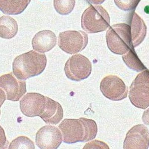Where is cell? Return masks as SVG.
Returning <instances> with one entry per match:
<instances>
[{
	"mask_svg": "<svg viewBox=\"0 0 149 149\" xmlns=\"http://www.w3.org/2000/svg\"><path fill=\"white\" fill-rule=\"evenodd\" d=\"M58 127L62 133L63 141L69 144L92 140L95 138L98 131L95 121L83 118L65 119Z\"/></svg>",
	"mask_w": 149,
	"mask_h": 149,
	"instance_id": "obj_1",
	"label": "cell"
},
{
	"mask_svg": "<svg viewBox=\"0 0 149 149\" xmlns=\"http://www.w3.org/2000/svg\"><path fill=\"white\" fill-rule=\"evenodd\" d=\"M47 62L46 54L31 50L15 58L13 63V73L18 79L25 80L42 74L46 67Z\"/></svg>",
	"mask_w": 149,
	"mask_h": 149,
	"instance_id": "obj_2",
	"label": "cell"
},
{
	"mask_svg": "<svg viewBox=\"0 0 149 149\" xmlns=\"http://www.w3.org/2000/svg\"><path fill=\"white\" fill-rule=\"evenodd\" d=\"M107 46L110 51L118 54H123L132 46L131 30L125 24L112 26L106 35Z\"/></svg>",
	"mask_w": 149,
	"mask_h": 149,
	"instance_id": "obj_3",
	"label": "cell"
},
{
	"mask_svg": "<svg viewBox=\"0 0 149 149\" xmlns=\"http://www.w3.org/2000/svg\"><path fill=\"white\" fill-rule=\"evenodd\" d=\"M82 29L88 33L100 32L110 26L108 13L100 5H91L86 9L81 17Z\"/></svg>",
	"mask_w": 149,
	"mask_h": 149,
	"instance_id": "obj_4",
	"label": "cell"
},
{
	"mask_svg": "<svg viewBox=\"0 0 149 149\" xmlns=\"http://www.w3.org/2000/svg\"><path fill=\"white\" fill-rule=\"evenodd\" d=\"M129 97L135 107L146 109L149 106V70L138 74L130 88Z\"/></svg>",
	"mask_w": 149,
	"mask_h": 149,
	"instance_id": "obj_5",
	"label": "cell"
},
{
	"mask_svg": "<svg viewBox=\"0 0 149 149\" xmlns=\"http://www.w3.org/2000/svg\"><path fill=\"white\" fill-rule=\"evenodd\" d=\"M88 42L87 34L82 31H66L60 33L58 45L61 50L73 54L80 52L86 47Z\"/></svg>",
	"mask_w": 149,
	"mask_h": 149,
	"instance_id": "obj_6",
	"label": "cell"
},
{
	"mask_svg": "<svg viewBox=\"0 0 149 149\" xmlns=\"http://www.w3.org/2000/svg\"><path fill=\"white\" fill-rule=\"evenodd\" d=\"M91 62L85 56L80 54L70 57L65 63L64 71L68 79L80 81L88 78L91 74Z\"/></svg>",
	"mask_w": 149,
	"mask_h": 149,
	"instance_id": "obj_7",
	"label": "cell"
},
{
	"mask_svg": "<svg viewBox=\"0 0 149 149\" xmlns=\"http://www.w3.org/2000/svg\"><path fill=\"white\" fill-rule=\"evenodd\" d=\"M100 89L106 97L113 101L125 99L128 93V89L124 82L116 75L104 77L101 82Z\"/></svg>",
	"mask_w": 149,
	"mask_h": 149,
	"instance_id": "obj_8",
	"label": "cell"
},
{
	"mask_svg": "<svg viewBox=\"0 0 149 149\" xmlns=\"http://www.w3.org/2000/svg\"><path fill=\"white\" fill-rule=\"evenodd\" d=\"M12 72L3 74L0 78V87L6 94V99L17 102L26 92L25 81L15 78Z\"/></svg>",
	"mask_w": 149,
	"mask_h": 149,
	"instance_id": "obj_9",
	"label": "cell"
},
{
	"mask_svg": "<svg viewBox=\"0 0 149 149\" xmlns=\"http://www.w3.org/2000/svg\"><path fill=\"white\" fill-rule=\"evenodd\" d=\"M61 130L56 126L46 125L37 132L36 136V143L40 149H56L58 148L63 141Z\"/></svg>",
	"mask_w": 149,
	"mask_h": 149,
	"instance_id": "obj_10",
	"label": "cell"
},
{
	"mask_svg": "<svg viewBox=\"0 0 149 149\" xmlns=\"http://www.w3.org/2000/svg\"><path fill=\"white\" fill-rule=\"evenodd\" d=\"M46 97L38 93H28L20 101L22 113L28 117L40 116L45 109Z\"/></svg>",
	"mask_w": 149,
	"mask_h": 149,
	"instance_id": "obj_11",
	"label": "cell"
},
{
	"mask_svg": "<svg viewBox=\"0 0 149 149\" xmlns=\"http://www.w3.org/2000/svg\"><path fill=\"white\" fill-rule=\"evenodd\" d=\"M149 146V131L143 125L134 126L126 134L123 149H145Z\"/></svg>",
	"mask_w": 149,
	"mask_h": 149,
	"instance_id": "obj_12",
	"label": "cell"
},
{
	"mask_svg": "<svg viewBox=\"0 0 149 149\" xmlns=\"http://www.w3.org/2000/svg\"><path fill=\"white\" fill-rule=\"evenodd\" d=\"M57 41L55 34L52 31L42 30L34 36L32 41V45L35 51L42 54L54 48L56 45Z\"/></svg>",
	"mask_w": 149,
	"mask_h": 149,
	"instance_id": "obj_13",
	"label": "cell"
},
{
	"mask_svg": "<svg viewBox=\"0 0 149 149\" xmlns=\"http://www.w3.org/2000/svg\"><path fill=\"white\" fill-rule=\"evenodd\" d=\"M46 99L44 110L39 117L46 123L56 125L63 118V108L58 102L48 97Z\"/></svg>",
	"mask_w": 149,
	"mask_h": 149,
	"instance_id": "obj_14",
	"label": "cell"
},
{
	"mask_svg": "<svg viewBox=\"0 0 149 149\" xmlns=\"http://www.w3.org/2000/svg\"><path fill=\"white\" fill-rule=\"evenodd\" d=\"M130 21L132 45L136 47L140 44L146 37L147 27L143 20L135 13L132 14Z\"/></svg>",
	"mask_w": 149,
	"mask_h": 149,
	"instance_id": "obj_15",
	"label": "cell"
},
{
	"mask_svg": "<svg viewBox=\"0 0 149 149\" xmlns=\"http://www.w3.org/2000/svg\"><path fill=\"white\" fill-rule=\"evenodd\" d=\"M31 0H0V9L9 15L21 14L27 8Z\"/></svg>",
	"mask_w": 149,
	"mask_h": 149,
	"instance_id": "obj_16",
	"label": "cell"
},
{
	"mask_svg": "<svg viewBox=\"0 0 149 149\" xmlns=\"http://www.w3.org/2000/svg\"><path fill=\"white\" fill-rule=\"evenodd\" d=\"M18 26L17 21L10 16L3 15L0 18V36L1 38L10 39L17 35Z\"/></svg>",
	"mask_w": 149,
	"mask_h": 149,
	"instance_id": "obj_17",
	"label": "cell"
},
{
	"mask_svg": "<svg viewBox=\"0 0 149 149\" xmlns=\"http://www.w3.org/2000/svg\"><path fill=\"white\" fill-rule=\"evenodd\" d=\"M122 58L126 65L131 70L137 72L147 70V68L138 58L132 46L128 51L123 54Z\"/></svg>",
	"mask_w": 149,
	"mask_h": 149,
	"instance_id": "obj_18",
	"label": "cell"
},
{
	"mask_svg": "<svg viewBox=\"0 0 149 149\" xmlns=\"http://www.w3.org/2000/svg\"><path fill=\"white\" fill-rule=\"evenodd\" d=\"M54 5L56 11L61 15L70 14L75 5V0H54Z\"/></svg>",
	"mask_w": 149,
	"mask_h": 149,
	"instance_id": "obj_19",
	"label": "cell"
},
{
	"mask_svg": "<svg viewBox=\"0 0 149 149\" xmlns=\"http://www.w3.org/2000/svg\"><path fill=\"white\" fill-rule=\"evenodd\" d=\"M9 149H34V142L27 137H18L12 141L9 144Z\"/></svg>",
	"mask_w": 149,
	"mask_h": 149,
	"instance_id": "obj_20",
	"label": "cell"
},
{
	"mask_svg": "<svg viewBox=\"0 0 149 149\" xmlns=\"http://www.w3.org/2000/svg\"><path fill=\"white\" fill-rule=\"evenodd\" d=\"M140 0H114L120 9L125 11H130L136 8Z\"/></svg>",
	"mask_w": 149,
	"mask_h": 149,
	"instance_id": "obj_21",
	"label": "cell"
},
{
	"mask_svg": "<svg viewBox=\"0 0 149 149\" xmlns=\"http://www.w3.org/2000/svg\"><path fill=\"white\" fill-rule=\"evenodd\" d=\"M96 147H98V148H109L107 145L104 142L96 140L89 142L83 148H97Z\"/></svg>",
	"mask_w": 149,
	"mask_h": 149,
	"instance_id": "obj_22",
	"label": "cell"
},
{
	"mask_svg": "<svg viewBox=\"0 0 149 149\" xmlns=\"http://www.w3.org/2000/svg\"><path fill=\"white\" fill-rule=\"evenodd\" d=\"M142 119L145 124L149 125V108L143 112Z\"/></svg>",
	"mask_w": 149,
	"mask_h": 149,
	"instance_id": "obj_23",
	"label": "cell"
},
{
	"mask_svg": "<svg viewBox=\"0 0 149 149\" xmlns=\"http://www.w3.org/2000/svg\"><path fill=\"white\" fill-rule=\"evenodd\" d=\"M89 1L93 4L98 5L102 3L105 0H89Z\"/></svg>",
	"mask_w": 149,
	"mask_h": 149,
	"instance_id": "obj_24",
	"label": "cell"
}]
</instances>
